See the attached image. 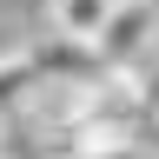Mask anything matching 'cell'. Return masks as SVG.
Segmentation results:
<instances>
[{
    "label": "cell",
    "instance_id": "obj_2",
    "mask_svg": "<svg viewBox=\"0 0 159 159\" xmlns=\"http://www.w3.org/2000/svg\"><path fill=\"white\" fill-rule=\"evenodd\" d=\"M40 86H47V80H40V66H33V47H27V40L0 47V113H7V119H20V113L40 99Z\"/></svg>",
    "mask_w": 159,
    "mask_h": 159
},
{
    "label": "cell",
    "instance_id": "obj_1",
    "mask_svg": "<svg viewBox=\"0 0 159 159\" xmlns=\"http://www.w3.org/2000/svg\"><path fill=\"white\" fill-rule=\"evenodd\" d=\"M93 53H99L106 73L146 66V60L159 53V7L152 0H119V7L106 13V27H99V40H93Z\"/></svg>",
    "mask_w": 159,
    "mask_h": 159
},
{
    "label": "cell",
    "instance_id": "obj_4",
    "mask_svg": "<svg viewBox=\"0 0 159 159\" xmlns=\"http://www.w3.org/2000/svg\"><path fill=\"white\" fill-rule=\"evenodd\" d=\"M7 133H13V119H7V113H0V152H7Z\"/></svg>",
    "mask_w": 159,
    "mask_h": 159
},
{
    "label": "cell",
    "instance_id": "obj_3",
    "mask_svg": "<svg viewBox=\"0 0 159 159\" xmlns=\"http://www.w3.org/2000/svg\"><path fill=\"white\" fill-rule=\"evenodd\" d=\"M119 7V0H47V27L66 33V40H99V27H106V13Z\"/></svg>",
    "mask_w": 159,
    "mask_h": 159
},
{
    "label": "cell",
    "instance_id": "obj_6",
    "mask_svg": "<svg viewBox=\"0 0 159 159\" xmlns=\"http://www.w3.org/2000/svg\"><path fill=\"white\" fill-rule=\"evenodd\" d=\"M0 159H7V152H0Z\"/></svg>",
    "mask_w": 159,
    "mask_h": 159
},
{
    "label": "cell",
    "instance_id": "obj_5",
    "mask_svg": "<svg viewBox=\"0 0 159 159\" xmlns=\"http://www.w3.org/2000/svg\"><path fill=\"white\" fill-rule=\"evenodd\" d=\"M152 159H159V146H152Z\"/></svg>",
    "mask_w": 159,
    "mask_h": 159
}]
</instances>
